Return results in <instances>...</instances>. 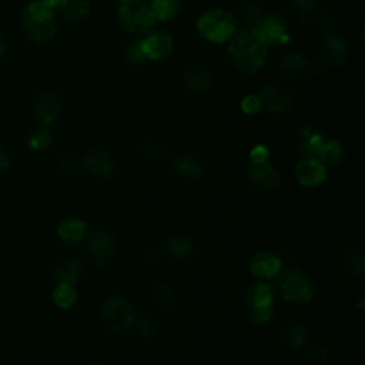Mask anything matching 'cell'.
<instances>
[{"instance_id": "cell-1", "label": "cell", "mask_w": 365, "mask_h": 365, "mask_svg": "<svg viewBox=\"0 0 365 365\" xmlns=\"http://www.w3.org/2000/svg\"><path fill=\"white\" fill-rule=\"evenodd\" d=\"M228 53L240 72L254 73L262 68L267 59V45L260 40L251 30H246L231 38Z\"/></svg>"}, {"instance_id": "cell-2", "label": "cell", "mask_w": 365, "mask_h": 365, "mask_svg": "<svg viewBox=\"0 0 365 365\" xmlns=\"http://www.w3.org/2000/svg\"><path fill=\"white\" fill-rule=\"evenodd\" d=\"M22 24L27 39L35 43L52 40L57 31L56 15L42 0L29 3L22 13Z\"/></svg>"}, {"instance_id": "cell-3", "label": "cell", "mask_w": 365, "mask_h": 365, "mask_svg": "<svg viewBox=\"0 0 365 365\" xmlns=\"http://www.w3.org/2000/svg\"><path fill=\"white\" fill-rule=\"evenodd\" d=\"M236 20L221 9L207 10L197 22V30L211 43H225L236 35Z\"/></svg>"}, {"instance_id": "cell-4", "label": "cell", "mask_w": 365, "mask_h": 365, "mask_svg": "<svg viewBox=\"0 0 365 365\" xmlns=\"http://www.w3.org/2000/svg\"><path fill=\"white\" fill-rule=\"evenodd\" d=\"M117 12L121 26L135 35L149 33L157 20L150 5L143 0H120Z\"/></svg>"}, {"instance_id": "cell-5", "label": "cell", "mask_w": 365, "mask_h": 365, "mask_svg": "<svg viewBox=\"0 0 365 365\" xmlns=\"http://www.w3.org/2000/svg\"><path fill=\"white\" fill-rule=\"evenodd\" d=\"M276 290L284 301L297 304L310 301L314 294L313 281L300 270L283 273L277 280Z\"/></svg>"}, {"instance_id": "cell-6", "label": "cell", "mask_w": 365, "mask_h": 365, "mask_svg": "<svg viewBox=\"0 0 365 365\" xmlns=\"http://www.w3.org/2000/svg\"><path fill=\"white\" fill-rule=\"evenodd\" d=\"M102 321L112 333H124L136 321V313L131 304L121 297H110L102 306Z\"/></svg>"}, {"instance_id": "cell-7", "label": "cell", "mask_w": 365, "mask_h": 365, "mask_svg": "<svg viewBox=\"0 0 365 365\" xmlns=\"http://www.w3.org/2000/svg\"><path fill=\"white\" fill-rule=\"evenodd\" d=\"M285 19L278 13L261 16L260 20L250 29L254 35L265 45L287 42V24Z\"/></svg>"}, {"instance_id": "cell-8", "label": "cell", "mask_w": 365, "mask_h": 365, "mask_svg": "<svg viewBox=\"0 0 365 365\" xmlns=\"http://www.w3.org/2000/svg\"><path fill=\"white\" fill-rule=\"evenodd\" d=\"M247 179L254 188L264 193H273L281 184L280 173L269 163L253 164L247 170Z\"/></svg>"}, {"instance_id": "cell-9", "label": "cell", "mask_w": 365, "mask_h": 365, "mask_svg": "<svg viewBox=\"0 0 365 365\" xmlns=\"http://www.w3.org/2000/svg\"><path fill=\"white\" fill-rule=\"evenodd\" d=\"M140 47L150 60H164L172 56L174 49V42L169 33L165 31H153L142 40H139Z\"/></svg>"}, {"instance_id": "cell-10", "label": "cell", "mask_w": 365, "mask_h": 365, "mask_svg": "<svg viewBox=\"0 0 365 365\" xmlns=\"http://www.w3.org/2000/svg\"><path fill=\"white\" fill-rule=\"evenodd\" d=\"M295 177L304 187H317L325 181L327 169L318 158L306 157L297 164Z\"/></svg>"}, {"instance_id": "cell-11", "label": "cell", "mask_w": 365, "mask_h": 365, "mask_svg": "<svg viewBox=\"0 0 365 365\" xmlns=\"http://www.w3.org/2000/svg\"><path fill=\"white\" fill-rule=\"evenodd\" d=\"M86 250L91 260L97 264H107L114 258L116 246L114 239L107 233H94L86 244Z\"/></svg>"}, {"instance_id": "cell-12", "label": "cell", "mask_w": 365, "mask_h": 365, "mask_svg": "<svg viewBox=\"0 0 365 365\" xmlns=\"http://www.w3.org/2000/svg\"><path fill=\"white\" fill-rule=\"evenodd\" d=\"M258 98L261 102V107H265L269 112L274 113H285L292 105V97L290 91L280 86L264 87L260 91Z\"/></svg>"}, {"instance_id": "cell-13", "label": "cell", "mask_w": 365, "mask_h": 365, "mask_svg": "<svg viewBox=\"0 0 365 365\" xmlns=\"http://www.w3.org/2000/svg\"><path fill=\"white\" fill-rule=\"evenodd\" d=\"M248 267L254 277L260 280H271L281 270V260L269 251H261L251 257Z\"/></svg>"}, {"instance_id": "cell-14", "label": "cell", "mask_w": 365, "mask_h": 365, "mask_svg": "<svg viewBox=\"0 0 365 365\" xmlns=\"http://www.w3.org/2000/svg\"><path fill=\"white\" fill-rule=\"evenodd\" d=\"M84 167L91 174L109 177L114 172V160L107 151L93 150L84 156Z\"/></svg>"}, {"instance_id": "cell-15", "label": "cell", "mask_w": 365, "mask_h": 365, "mask_svg": "<svg viewBox=\"0 0 365 365\" xmlns=\"http://www.w3.org/2000/svg\"><path fill=\"white\" fill-rule=\"evenodd\" d=\"M86 274L84 265L77 258L64 260L56 270L54 278L57 284H70L75 285L83 280Z\"/></svg>"}, {"instance_id": "cell-16", "label": "cell", "mask_w": 365, "mask_h": 365, "mask_svg": "<svg viewBox=\"0 0 365 365\" xmlns=\"http://www.w3.org/2000/svg\"><path fill=\"white\" fill-rule=\"evenodd\" d=\"M60 110L61 109L57 97L52 93L40 94L35 103V113L45 126L54 123L60 116Z\"/></svg>"}, {"instance_id": "cell-17", "label": "cell", "mask_w": 365, "mask_h": 365, "mask_svg": "<svg viewBox=\"0 0 365 365\" xmlns=\"http://www.w3.org/2000/svg\"><path fill=\"white\" fill-rule=\"evenodd\" d=\"M322 59L331 66H340L345 63L348 57V46L340 38H329L324 42L321 47Z\"/></svg>"}, {"instance_id": "cell-18", "label": "cell", "mask_w": 365, "mask_h": 365, "mask_svg": "<svg viewBox=\"0 0 365 365\" xmlns=\"http://www.w3.org/2000/svg\"><path fill=\"white\" fill-rule=\"evenodd\" d=\"M87 231V224L79 218H66L57 227L59 237L68 244H75L83 240Z\"/></svg>"}, {"instance_id": "cell-19", "label": "cell", "mask_w": 365, "mask_h": 365, "mask_svg": "<svg viewBox=\"0 0 365 365\" xmlns=\"http://www.w3.org/2000/svg\"><path fill=\"white\" fill-rule=\"evenodd\" d=\"M273 301L274 291L265 283H255L246 292V303L250 307H269L273 306Z\"/></svg>"}, {"instance_id": "cell-20", "label": "cell", "mask_w": 365, "mask_h": 365, "mask_svg": "<svg viewBox=\"0 0 365 365\" xmlns=\"http://www.w3.org/2000/svg\"><path fill=\"white\" fill-rule=\"evenodd\" d=\"M307 336H308L307 328L297 321L285 322L281 329V338L284 344L291 350L301 348L307 340Z\"/></svg>"}, {"instance_id": "cell-21", "label": "cell", "mask_w": 365, "mask_h": 365, "mask_svg": "<svg viewBox=\"0 0 365 365\" xmlns=\"http://www.w3.org/2000/svg\"><path fill=\"white\" fill-rule=\"evenodd\" d=\"M324 142L320 133L311 127H304L298 133V147L306 157L317 158L318 150Z\"/></svg>"}, {"instance_id": "cell-22", "label": "cell", "mask_w": 365, "mask_h": 365, "mask_svg": "<svg viewBox=\"0 0 365 365\" xmlns=\"http://www.w3.org/2000/svg\"><path fill=\"white\" fill-rule=\"evenodd\" d=\"M174 167L179 174L191 179V180H198L202 179L206 173V167L200 158H197L194 156H181L176 160Z\"/></svg>"}, {"instance_id": "cell-23", "label": "cell", "mask_w": 365, "mask_h": 365, "mask_svg": "<svg viewBox=\"0 0 365 365\" xmlns=\"http://www.w3.org/2000/svg\"><path fill=\"white\" fill-rule=\"evenodd\" d=\"M281 70L290 77H301L310 72L308 61L298 53L290 52L283 56L280 61Z\"/></svg>"}, {"instance_id": "cell-24", "label": "cell", "mask_w": 365, "mask_h": 365, "mask_svg": "<svg viewBox=\"0 0 365 365\" xmlns=\"http://www.w3.org/2000/svg\"><path fill=\"white\" fill-rule=\"evenodd\" d=\"M59 9L66 20L73 23L83 22L90 15L89 0H66Z\"/></svg>"}, {"instance_id": "cell-25", "label": "cell", "mask_w": 365, "mask_h": 365, "mask_svg": "<svg viewBox=\"0 0 365 365\" xmlns=\"http://www.w3.org/2000/svg\"><path fill=\"white\" fill-rule=\"evenodd\" d=\"M343 264L345 271L355 277H362L365 273V260L362 248L358 246H350L344 251Z\"/></svg>"}, {"instance_id": "cell-26", "label": "cell", "mask_w": 365, "mask_h": 365, "mask_svg": "<svg viewBox=\"0 0 365 365\" xmlns=\"http://www.w3.org/2000/svg\"><path fill=\"white\" fill-rule=\"evenodd\" d=\"M186 86L197 93H207L210 89V76L202 68H191L184 73Z\"/></svg>"}, {"instance_id": "cell-27", "label": "cell", "mask_w": 365, "mask_h": 365, "mask_svg": "<svg viewBox=\"0 0 365 365\" xmlns=\"http://www.w3.org/2000/svg\"><path fill=\"white\" fill-rule=\"evenodd\" d=\"M164 246L167 248L169 254L177 260H186L194 253V246L186 236H172Z\"/></svg>"}, {"instance_id": "cell-28", "label": "cell", "mask_w": 365, "mask_h": 365, "mask_svg": "<svg viewBox=\"0 0 365 365\" xmlns=\"http://www.w3.org/2000/svg\"><path fill=\"white\" fill-rule=\"evenodd\" d=\"M150 8L157 20L167 22L179 15L180 2L179 0H151Z\"/></svg>"}, {"instance_id": "cell-29", "label": "cell", "mask_w": 365, "mask_h": 365, "mask_svg": "<svg viewBox=\"0 0 365 365\" xmlns=\"http://www.w3.org/2000/svg\"><path fill=\"white\" fill-rule=\"evenodd\" d=\"M344 157V149L343 146L337 142V140H325L322 142L320 150H318V154H317V158L321 161V163H327V164H337L343 160Z\"/></svg>"}, {"instance_id": "cell-30", "label": "cell", "mask_w": 365, "mask_h": 365, "mask_svg": "<svg viewBox=\"0 0 365 365\" xmlns=\"http://www.w3.org/2000/svg\"><path fill=\"white\" fill-rule=\"evenodd\" d=\"M53 301L57 307L66 310L75 306L77 301V292L75 285L70 284H57L53 291Z\"/></svg>"}, {"instance_id": "cell-31", "label": "cell", "mask_w": 365, "mask_h": 365, "mask_svg": "<svg viewBox=\"0 0 365 365\" xmlns=\"http://www.w3.org/2000/svg\"><path fill=\"white\" fill-rule=\"evenodd\" d=\"M153 300L156 301L157 306H160L161 308H172L174 304V294L172 291V288L165 284H157L154 285L153 291Z\"/></svg>"}, {"instance_id": "cell-32", "label": "cell", "mask_w": 365, "mask_h": 365, "mask_svg": "<svg viewBox=\"0 0 365 365\" xmlns=\"http://www.w3.org/2000/svg\"><path fill=\"white\" fill-rule=\"evenodd\" d=\"M52 142V135L46 127H39L31 133L27 139V144L31 150H45Z\"/></svg>"}, {"instance_id": "cell-33", "label": "cell", "mask_w": 365, "mask_h": 365, "mask_svg": "<svg viewBox=\"0 0 365 365\" xmlns=\"http://www.w3.org/2000/svg\"><path fill=\"white\" fill-rule=\"evenodd\" d=\"M307 358L315 365H325L329 358V348L321 343H313L307 347Z\"/></svg>"}, {"instance_id": "cell-34", "label": "cell", "mask_w": 365, "mask_h": 365, "mask_svg": "<svg viewBox=\"0 0 365 365\" xmlns=\"http://www.w3.org/2000/svg\"><path fill=\"white\" fill-rule=\"evenodd\" d=\"M274 314V307H251L250 308V321L255 325H265Z\"/></svg>"}, {"instance_id": "cell-35", "label": "cell", "mask_w": 365, "mask_h": 365, "mask_svg": "<svg viewBox=\"0 0 365 365\" xmlns=\"http://www.w3.org/2000/svg\"><path fill=\"white\" fill-rule=\"evenodd\" d=\"M133 327L137 331V334H140L144 338H151L157 333V324L150 318L136 320Z\"/></svg>"}, {"instance_id": "cell-36", "label": "cell", "mask_w": 365, "mask_h": 365, "mask_svg": "<svg viewBox=\"0 0 365 365\" xmlns=\"http://www.w3.org/2000/svg\"><path fill=\"white\" fill-rule=\"evenodd\" d=\"M241 109L246 114H255L260 112L261 109V102H260V98L258 96H246L243 98V102H241Z\"/></svg>"}, {"instance_id": "cell-37", "label": "cell", "mask_w": 365, "mask_h": 365, "mask_svg": "<svg viewBox=\"0 0 365 365\" xmlns=\"http://www.w3.org/2000/svg\"><path fill=\"white\" fill-rule=\"evenodd\" d=\"M126 56L130 61H135V63H140L143 60H146V56L140 47V43L136 42V43H131L126 47Z\"/></svg>"}, {"instance_id": "cell-38", "label": "cell", "mask_w": 365, "mask_h": 365, "mask_svg": "<svg viewBox=\"0 0 365 365\" xmlns=\"http://www.w3.org/2000/svg\"><path fill=\"white\" fill-rule=\"evenodd\" d=\"M269 154L270 153L265 146H255L250 153V158L253 164H262V163H267Z\"/></svg>"}, {"instance_id": "cell-39", "label": "cell", "mask_w": 365, "mask_h": 365, "mask_svg": "<svg viewBox=\"0 0 365 365\" xmlns=\"http://www.w3.org/2000/svg\"><path fill=\"white\" fill-rule=\"evenodd\" d=\"M292 3L298 8V9H301V10H308L314 6L315 3V0H292Z\"/></svg>"}, {"instance_id": "cell-40", "label": "cell", "mask_w": 365, "mask_h": 365, "mask_svg": "<svg viewBox=\"0 0 365 365\" xmlns=\"http://www.w3.org/2000/svg\"><path fill=\"white\" fill-rule=\"evenodd\" d=\"M8 165H9V157L3 149H0V173L6 170Z\"/></svg>"}, {"instance_id": "cell-41", "label": "cell", "mask_w": 365, "mask_h": 365, "mask_svg": "<svg viewBox=\"0 0 365 365\" xmlns=\"http://www.w3.org/2000/svg\"><path fill=\"white\" fill-rule=\"evenodd\" d=\"M42 2H43L45 5H47L49 8L54 9V8H60V6L66 2V0H42Z\"/></svg>"}, {"instance_id": "cell-42", "label": "cell", "mask_w": 365, "mask_h": 365, "mask_svg": "<svg viewBox=\"0 0 365 365\" xmlns=\"http://www.w3.org/2000/svg\"><path fill=\"white\" fill-rule=\"evenodd\" d=\"M5 49H6L5 42H3L2 38H0V59H2V56H3V53H5Z\"/></svg>"}, {"instance_id": "cell-43", "label": "cell", "mask_w": 365, "mask_h": 365, "mask_svg": "<svg viewBox=\"0 0 365 365\" xmlns=\"http://www.w3.org/2000/svg\"><path fill=\"white\" fill-rule=\"evenodd\" d=\"M89 365H98V364H89Z\"/></svg>"}]
</instances>
